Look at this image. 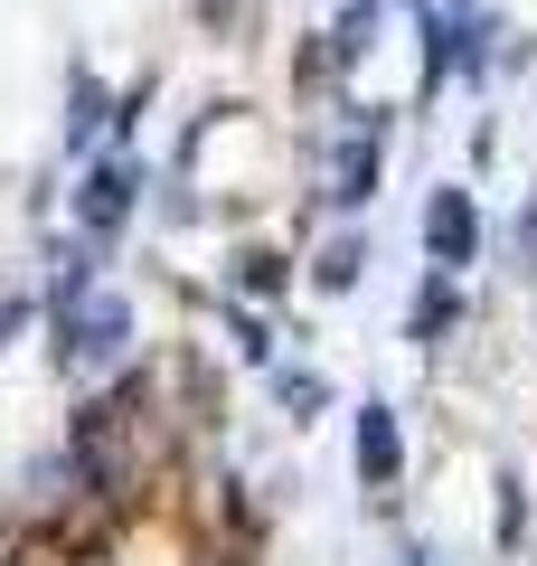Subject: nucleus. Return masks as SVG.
<instances>
[{"label":"nucleus","instance_id":"nucleus-1","mask_svg":"<svg viewBox=\"0 0 537 566\" xmlns=\"http://www.w3.org/2000/svg\"><path fill=\"white\" fill-rule=\"evenodd\" d=\"M48 359H57V378H95V368H114L123 349H133V303L123 293H76V303H48Z\"/></svg>","mask_w":537,"mask_h":566},{"label":"nucleus","instance_id":"nucleus-2","mask_svg":"<svg viewBox=\"0 0 537 566\" xmlns=\"http://www.w3.org/2000/svg\"><path fill=\"white\" fill-rule=\"evenodd\" d=\"M133 199H141V170L123 161V151H114V161H95V170L76 180V237L114 245L123 227H133Z\"/></svg>","mask_w":537,"mask_h":566},{"label":"nucleus","instance_id":"nucleus-3","mask_svg":"<svg viewBox=\"0 0 537 566\" xmlns=\"http://www.w3.org/2000/svg\"><path fill=\"white\" fill-rule=\"evenodd\" d=\"M481 10L472 0H434V10H424V85H443V76H472L481 66Z\"/></svg>","mask_w":537,"mask_h":566},{"label":"nucleus","instance_id":"nucleus-4","mask_svg":"<svg viewBox=\"0 0 537 566\" xmlns=\"http://www.w3.org/2000/svg\"><path fill=\"white\" fill-rule=\"evenodd\" d=\"M424 255H434V274H462V264L481 255V208H472V189L443 180L434 199H424Z\"/></svg>","mask_w":537,"mask_h":566},{"label":"nucleus","instance_id":"nucleus-5","mask_svg":"<svg viewBox=\"0 0 537 566\" xmlns=\"http://www.w3.org/2000/svg\"><path fill=\"white\" fill-rule=\"evenodd\" d=\"M320 199H330V208H358V199H378V123H349V133L330 142Z\"/></svg>","mask_w":537,"mask_h":566},{"label":"nucleus","instance_id":"nucleus-6","mask_svg":"<svg viewBox=\"0 0 537 566\" xmlns=\"http://www.w3.org/2000/svg\"><path fill=\"white\" fill-rule=\"evenodd\" d=\"M349 463H358V482H368V491H397V472H406L397 406H358V424H349Z\"/></svg>","mask_w":537,"mask_h":566},{"label":"nucleus","instance_id":"nucleus-7","mask_svg":"<svg viewBox=\"0 0 537 566\" xmlns=\"http://www.w3.org/2000/svg\"><path fill=\"white\" fill-rule=\"evenodd\" d=\"M387 29V0H339V29H330V66H358L368 48H378Z\"/></svg>","mask_w":537,"mask_h":566},{"label":"nucleus","instance_id":"nucleus-8","mask_svg":"<svg viewBox=\"0 0 537 566\" xmlns=\"http://www.w3.org/2000/svg\"><path fill=\"white\" fill-rule=\"evenodd\" d=\"M453 312H462V303H453V274H424V283H415V312H406V340L434 349L443 331H453Z\"/></svg>","mask_w":537,"mask_h":566},{"label":"nucleus","instance_id":"nucleus-9","mask_svg":"<svg viewBox=\"0 0 537 566\" xmlns=\"http://www.w3.org/2000/svg\"><path fill=\"white\" fill-rule=\"evenodd\" d=\"M358 274H368V245H358V237H330V245H320V264H312L320 293H349Z\"/></svg>","mask_w":537,"mask_h":566},{"label":"nucleus","instance_id":"nucleus-10","mask_svg":"<svg viewBox=\"0 0 537 566\" xmlns=\"http://www.w3.org/2000/svg\"><path fill=\"white\" fill-rule=\"evenodd\" d=\"M95 133H104V85H95V76H76V85H66V142L85 151Z\"/></svg>","mask_w":537,"mask_h":566},{"label":"nucleus","instance_id":"nucleus-11","mask_svg":"<svg viewBox=\"0 0 537 566\" xmlns=\"http://www.w3.org/2000/svg\"><path fill=\"white\" fill-rule=\"evenodd\" d=\"M274 397H283V416H293V424H302V416H312V406H320V397H330V387H320V378H312V368H274Z\"/></svg>","mask_w":537,"mask_h":566},{"label":"nucleus","instance_id":"nucleus-12","mask_svg":"<svg viewBox=\"0 0 537 566\" xmlns=\"http://www.w3.org/2000/svg\"><path fill=\"white\" fill-rule=\"evenodd\" d=\"M236 293H283V255H236Z\"/></svg>","mask_w":537,"mask_h":566},{"label":"nucleus","instance_id":"nucleus-13","mask_svg":"<svg viewBox=\"0 0 537 566\" xmlns=\"http://www.w3.org/2000/svg\"><path fill=\"white\" fill-rule=\"evenodd\" d=\"M509 264L537 274V189H528V208H518V227H509Z\"/></svg>","mask_w":537,"mask_h":566},{"label":"nucleus","instance_id":"nucleus-14","mask_svg":"<svg viewBox=\"0 0 537 566\" xmlns=\"http://www.w3.org/2000/svg\"><path fill=\"white\" fill-rule=\"evenodd\" d=\"M227 331H236V349H245V359H274V340H264V322H255L245 303H227Z\"/></svg>","mask_w":537,"mask_h":566},{"label":"nucleus","instance_id":"nucleus-15","mask_svg":"<svg viewBox=\"0 0 537 566\" xmlns=\"http://www.w3.org/2000/svg\"><path fill=\"white\" fill-rule=\"evenodd\" d=\"M406 566H434V557H406Z\"/></svg>","mask_w":537,"mask_h":566}]
</instances>
